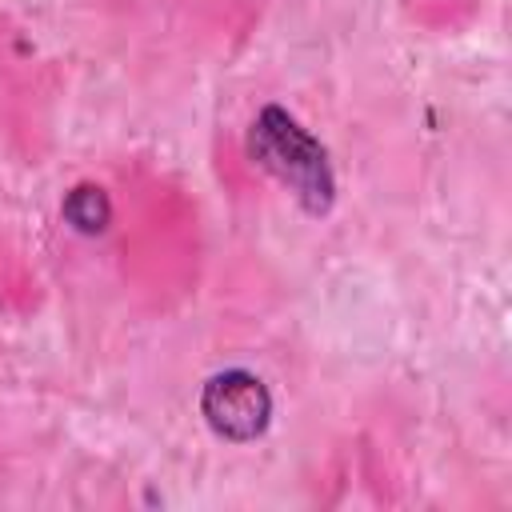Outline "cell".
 Listing matches in <instances>:
<instances>
[{
	"label": "cell",
	"mask_w": 512,
	"mask_h": 512,
	"mask_svg": "<svg viewBox=\"0 0 512 512\" xmlns=\"http://www.w3.org/2000/svg\"><path fill=\"white\" fill-rule=\"evenodd\" d=\"M244 152L260 172H268L296 200L300 212H308L316 220L332 212V204H336L332 156L320 144V136L300 124L296 112H288L284 104L256 108L248 136H244Z\"/></svg>",
	"instance_id": "cell-1"
},
{
	"label": "cell",
	"mask_w": 512,
	"mask_h": 512,
	"mask_svg": "<svg viewBox=\"0 0 512 512\" xmlns=\"http://www.w3.org/2000/svg\"><path fill=\"white\" fill-rule=\"evenodd\" d=\"M272 388L252 368H220L200 384V416L224 444H252L272 424Z\"/></svg>",
	"instance_id": "cell-2"
},
{
	"label": "cell",
	"mask_w": 512,
	"mask_h": 512,
	"mask_svg": "<svg viewBox=\"0 0 512 512\" xmlns=\"http://www.w3.org/2000/svg\"><path fill=\"white\" fill-rule=\"evenodd\" d=\"M60 220L76 232V236H104L112 224V196L104 184L96 180H80L64 192L60 200Z\"/></svg>",
	"instance_id": "cell-3"
}]
</instances>
